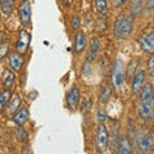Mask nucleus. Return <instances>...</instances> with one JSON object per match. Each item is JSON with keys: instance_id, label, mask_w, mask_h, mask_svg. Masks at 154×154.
<instances>
[{"instance_id": "1", "label": "nucleus", "mask_w": 154, "mask_h": 154, "mask_svg": "<svg viewBox=\"0 0 154 154\" xmlns=\"http://www.w3.org/2000/svg\"><path fill=\"white\" fill-rule=\"evenodd\" d=\"M136 113L143 121H152L154 118V88L150 82H146L139 93Z\"/></svg>"}, {"instance_id": "2", "label": "nucleus", "mask_w": 154, "mask_h": 154, "mask_svg": "<svg viewBox=\"0 0 154 154\" xmlns=\"http://www.w3.org/2000/svg\"><path fill=\"white\" fill-rule=\"evenodd\" d=\"M135 25V18L130 13H121L113 23V36L117 40H125L131 36Z\"/></svg>"}, {"instance_id": "3", "label": "nucleus", "mask_w": 154, "mask_h": 154, "mask_svg": "<svg viewBox=\"0 0 154 154\" xmlns=\"http://www.w3.org/2000/svg\"><path fill=\"white\" fill-rule=\"evenodd\" d=\"M134 145L137 154H148L154 145V136L145 128H137L134 134Z\"/></svg>"}, {"instance_id": "4", "label": "nucleus", "mask_w": 154, "mask_h": 154, "mask_svg": "<svg viewBox=\"0 0 154 154\" xmlns=\"http://www.w3.org/2000/svg\"><path fill=\"white\" fill-rule=\"evenodd\" d=\"M125 77H126V66L123 60L117 58L110 69V85L114 90H119L125 84Z\"/></svg>"}, {"instance_id": "5", "label": "nucleus", "mask_w": 154, "mask_h": 154, "mask_svg": "<svg viewBox=\"0 0 154 154\" xmlns=\"http://www.w3.org/2000/svg\"><path fill=\"white\" fill-rule=\"evenodd\" d=\"M109 144V130L105 123H99L95 134V148L99 154H103Z\"/></svg>"}, {"instance_id": "6", "label": "nucleus", "mask_w": 154, "mask_h": 154, "mask_svg": "<svg viewBox=\"0 0 154 154\" xmlns=\"http://www.w3.org/2000/svg\"><path fill=\"white\" fill-rule=\"evenodd\" d=\"M31 16H32L31 2L30 0H22L21 4L18 5V18L23 27L31 26Z\"/></svg>"}, {"instance_id": "7", "label": "nucleus", "mask_w": 154, "mask_h": 154, "mask_svg": "<svg viewBox=\"0 0 154 154\" xmlns=\"http://www.w3.org/2000/svg\"><path fill=\"white\" fill-rule=\"evenodd\" d=\"M139 44L144 53L154 54V27L141 33V36L139 37Z\"/></svg>"}, {"instance_id": "8", "label": "nucleus", "mask_w": 154, "mask_h": 154, "mask_svg": "<svg viewBox=\"0 0 154 154\" xmlns=\"http://www.w3.org/2000/svg\"><path fill=\"white\" fill-rule=\"evenodd\" d=\"M80 102H81V93H80V89H79V86L73 85L68 91H67V95H66L67 107H68L69 110L75 112V110L79 108Z\"/></svg>"}, {"instance_id": "9", "label": "nucleus", "mask_w": 154, "mask_h": 154, "mask_svg": "<svg viewBox=\"0 0 154 154\" xmlns=\"http://www.w3.org/2000/svg\"><path fill=\"white\" fill-rule=\"evenodd\" d=\"M8 64L9 69H12L13 72H19L22 69L23 64H25V57H23L22 53L17 50L11 51L8 55Z\"/></svg>"}, {"instance_id": "10", "label": "nucleus", "mask_w": 154, "mask_h": 154, "mask_svg": "<svg viewBox=\"0 0 154 154\" xmlns=\"http://www.w3.org/2000/svg\"><path fill=\"white\" fill-rule=\"evenodd\" d=\"M30 42H31V33L23 28V30H21L18 33V38H17V42H16V50L22 53V54H25V53L28 50Z\"/></svg>"}, {"instance_id": "11", "label": "nucleus", "mask_w": 154, "mask_h": 154, "mask_svg": "<svg viewBox=\"0 0 154 154\" xmlns=\"http://www.w3.org/2000/svg\"><path fill=\"white\" fill-rule=\"evenodd\" d=\"M145 79H146V71L145 69H139L136 73L134 75L132 84H131V91L132 94H139L141 91V89L145 85Z\"/></svg>"}, {"instance_id": "12", "label": "nucleus", "mask_w": 154, "mask_h": 154, "mask_svg": "<svg viewBox=\"0 0 154 154\" xmlns=\"http://www.w3.org/2000/svg\"><path fill=\"white\" fill-rule=\"evenodd\" d=\"M116 150L117 154H134V145L126 135H121L118 137Z\"/></svg>"}, {"instance_id": "13", "label": "nucleus", "mask_w": 154, "mask_h": 154, "mask_svg": "<svg viewBox=\"0 0 154 154\" xmlns=\"http://www.w3.org/2000/svg\"><path fill=\"white\" fill-rule=\"evenodd\" d=\"M88 46V41H86V36L82 31H77L75 33V40H73V51L75 54H82V51Z\"/></svg>"}, {"instance_id": "14", "label": "nucleus", "mask_w": 154, "mask_h": 154, "mask_svg": "<svg viewBox=\"0 0 154 154\" xmlns=\"http://www.w3.org/2000/svg\"><path fill=\"white\" fill-rule=\"evenodd\" d=\"M28 118H30V110L25 107H21L16 113L12 116L13 122L17 125V126H23L25 123L28 122Z\"/></svg>"}, {"instance_id": "15", "label": "nucleus", "mask_w": 154, "mask_h": 154, "mask_svg": "<svg viewBox=\"0 0 154 154\" xmlns=\"http://www.w3.org/2000/svg\"><path fill=\"white\" fill-rule=\"evenodd\" d=\"M99 50H100V41L98 37H93L90 40V44H89V50H88V58L86 60L88 62H93L98 58L99 55Z\"/></svg>"}, {"instance_id": "16", "label": "nucleus", "mask_w": 154, "mask_h": 154, "mask_svg": "<svg viewBox=\"0 0 154 154\" xmlns=\"http://www.w3.org/2000/svg\"><path fill=\"white\" fill-rule=\"evenodd\" d=\"M21 104H22V96L19 95V94H14L12 96V99L9 100V103L7 105V114L8 116H13L14 113L17 112V110L21 108Z\"/></svg>"}, {"instance_id": "17", "label": "nucleus", "mask_w": 154, "mask_h": 154, "mask_svg": "<svg viewBox=\"0 0 154 154\" xmlns=\"http://www.w3.org/2000/svg\"><path fill=\"white\" fill-rule=\"evenodd\" d=\"M144 2L145 0H130V14L134 18L140 16L144 11Z\"/></svg>"}, {"instance_id": "18", "label": "nucleus", "mask_w": 154, "mask_h": 154, "mask_svg": "<svg viewBox=\"0 0 154 154\" xmlns=\"http://www.w3.org/2000/svg\"><path fill=\"white\" fill-rule=\"evenodd\" d=\"M16 82V75L12 69H5L4 71V79H3V85L5 89L12 88Z\"/></svg>"}, {"instance_id": "19", "label": "nucleus", "mask_w": 154, "mask_h": 154, "mask_svg": "<svg viewBox=\"0 0 154 154\" xmlns=\"http://www.w3.org/2000/svg\"><path fill=\"white\" fill-rule=\"evenodd\" d=\"M16 4V0H0V11L4 13V16H11Z\"/></svg>"}, {"instance_id": "20", "label": "nucleus", "mask_w": 154, "mask_h": 154, "mask_svg": "<svg viewBox=\"0 0 154 154\" xmlns=\"http://www.w3.org/2000/svg\"><path fill=\"white\" fill-rule=\"evenodd\" d=\"M110 95H112V89L108 88V86H102L99 91V102L102 104H107L110 99Z\"/></svg>"}, {"instance_id": "21", "label": "nucleus", "mask_w": 154, "mask_h": 154, "mask_svg": "<svg viewBox=\"0 0 154 154\" xmlns=\"http://www.w3.org/2000/svg\"><path fill=\"white\" fill-rule=\"evenodd\" d=\"M12 96H13V94H12V91L9 89L0 91V109H4L7 107L9 100L12 99Z\"/></svg>"}, {"instance_id": "22", "label": "nucleus", "mask_w": 154, "mask_h": 154, "mask_svg": "<svg viewBox=\"0 0 154 154\" xmlns=\"http://www.w3.org/2000/svg\"><path fill=\"white\" fill-rule=\"evenodd\" d=\"M94 5L99 14H105L108 11V0H94Z\"/></svg>"}, {"instance_id": "23", "label": "nucleus", "mask_w": 154, "mask_h": 154, "mask_svg": "<svg viewBox=\"0 0 154 154\" xmlns=\"http://www.w3.org/2000/svg\"><path fill=\"white\" fill-rule=\"evenodd\" d=\"M16 139L19 143H25L27 140V132L22 126H17V128H16Z\"/></svg>"}, {"instance_id": "24", "label": "nucleus", "mask_w": 154, "mask_h": 154, "mask_svg": "<svg viewBox=\"0 0 154 154\" xmlns=\"http://www.w3.org/2000/svg\"><path fill=\"white\" fill-rule=\"evenodd\" d=\"M91 108H93V100H91L89 96L82 99V104H81V112L82 113H89Z\"/></svg>"}, {"instance_id": "25", "label": "nucleus", "mask_w": 154, "mask_h": 154, "mask_svg": "<svg viewBox=\"0 0 154 154\" xmlns=\"http://www.w3.org/2000/svg\"><path fill=\"white\" fill-rule=\"evenodd\" d=\"M96 119H98L99 123H105V121H107L108 116H107V112H105L104 108H98L96 109V114H95Z\"/></svg>"}, {"instance_id": "26", "label": "nucleus", "mask_w": 154, "mask_h": 154, "mask_svg": "<svg viewBox=\"0 0 154 154\" xmlns=\"http://www.w3.org/2000/svg\"><path fill=\"white\" fill-rule=\"evenodd\" d=\"M80 26H81V18L79 14H75L73 17H72V21H71V28L72 31H80Z\"/></svg>"}, {"instance_id": "27", "label": "nucleus", "mask_w": 154, "mask_h": 154, "mask_svg": "<svg viewBox=\"0 0 154 154\" xmlns=\"http://www.w3.org/2000/svg\"><path fill=\"white\" fill-rule=\"evenodd\" d=\"M9 55V44L8 42H0V60Z\"/></svg>"}, {"instance_id": "28", "label": "nucleus", "mask_w": 154, "mask_h": 154, "mask_svg": "<svg viewBox=\"0 0 154 154\" xmlns=\"http://www.w3.org/2000/svg\"><path fill=\"white\" fill-rule=\"evenodd\" d=\"M146 71L150 77H154V54H150L146 62Z\"/></svg>"}, {"instance_id": "29", "label": "nucleus", "mask_w": 154, "mask_h": 154, "mask_svg": "<svg viewBox=\"0 0 154 154\" xmlns=\"http://www.w3.org/2000/svg\"><path fill=\"white\" fill-rule=\"evenodd\" d=\"M109 2H110V5H112L113 9L119 11V9H122L125 5H126L128 0H109Z\"/></svg>"}, {"instance_id": "30", "label": "nucleus", "mask_w": 154, "mask_h": 154, "mask_svg": "<svg viewBox=\"0 0 154 154\" xmlns=\"http://www.w3.org/2000/svg\"><path fill=\"white\" fill-rule=\"evenodd\" d=\"M144 7H145L146 9H154V0H145L144 2Z\"/></svg>"}, {"instance_id": "31", "label": "nucleus", "mask_w": 154, "mask_h": 154, "mask_svg": "<svg viewBox=\"0 0 154 154\" xmlns=\"http://www.w3.org/2000/svg\"><path fill=\"white\" fill-rule=\"evenodd\" d=\"M21 154H32V152H31L30 146H23V148H22V152H21Z\"/></svg>"}, {"instance_id": "32", "label": "nucleus", "mask_w": 154, "mask_h": 154, "mask_svg": "<svg viewBox=\"0 0 154 154\" xmlns=\"http://www.w3.org/2000/svg\"><path fill=\"white\" fill-rule=\"evenodd\" d=\"M60 2H62V3H64V4H67V3L69 2V0H60Z\"/></svg>"}, {"instance_id": "33", "label": "nucleus", "mask_w": 154, "mask_h": 154, "mask_svg": "<svg viewBox=\"0 0 154 154\" xmlns=\"http://www.w3.org/2000/svg\"><path fill=\"white\" fill-rule=\"evenodd\" d=\"M148 154H154V149H152V150H150V152H149Z\"/></svg>"}, {"instance_id": "34", "label": "nucleus", "mask_w": 154, "mask_h": 154, "mask_svg": "<svg viewBox=\"0 0 154 154\" xmlns=\"http://www.w3.org/2000/svg\"><path fill=\"white\" fill-rule=\"evenodd\" d=\"M153 23H154V11H153Z\"/></svg>"}]
</instances>
